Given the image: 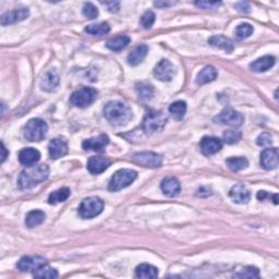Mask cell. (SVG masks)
<instances>
[{"label": "cell", "mask_w": 279, "mask_h": 279, "mask_svg": "<svg viewBox=\"0 0 279 279\" xmlns=\"http://www.w3.org/2000/svg\"><path fill=\"white\" fill-rule=\"evenodd\" d=\"M49 168L46 165L31 166L21 172L18 179V188L20 190H30L47 180Z\"/></svg>", "instance_id": "6da1fadb"}, {"label": "cell", "mask_w": 279, "mask_h": 279, "mask_svg": "<svg viewBox=\"0 0 279 279\" xmlns=\"http://www.w3.org/2000/svg\"><path fill=\"white\" fill-rule=\"evenodd\" d=\"M104 116L112 126H123L132 119V110L125 103L112 101L104 107Z\"/></svg>", "instance_id": "7a4b0ae2"}, {"label": "cell", "mask_w": 279, "mask_h": 279, "mask_svg": "<svg viewBox=\"0 0 279 279\" xmlns=\"http://www.w3.org/2000/svg\"><path fill=\"white\" fill-rule=\"evenodd\" d=\"M138 178V173L132 169H120L113 174L108 184V190L117 192L129 187Z\"/></svg>", "instance_id": "3957f363"}, {"label": "cell", "mask_w": 279, "mask_h": 279, "mask_svg": "<svg viewBox=\"0 0 279 279\" xmlns=\"http://www.w3.org/2000/svg\"><path fill=\"white\" fill-rule=\"evenodd\" d=\"M48 126L43 119L33 118L24 127V138L30 142H37L46 137Z\"/></svg>", "instance_id": "277c9868"}, {"label": "cell", "mask_w": 279, "mask_h": 279, "mask_svg": "<svg viewBox=\"0 0 279 279\" xmlns=\"http://www.w3.org/2000/svg\"><path fill=\"white\" fill-rule=\"evenodd\" d=\"M105 203L97 196H90L84 199L79 208V215L83 219H91L100 215L104 209Z\"/></svg>", "instance_id": "5b68a950"}, {"label": "cell", "mask_w": 279, "mask_h": 279, "mask_svg": "<svg viewBox=\"0 0 279 279\" xmlns=\"http://www.w3.org/2000/svg\"><path fill=\"white\" fill-rule=\"evenodd\" d=\"M167 123V117L163 111H149L143 119L142 128L146 134L162 131Z\"/></svg>", "instance_id": "8992f818"}, {"label": "cell", "mask_w": 279, "mask_h": 279, "mask_svg": "<svg viewBox=\"0 0 279 279\" xmlns=\"http://www.w3.org/2000/svg\"><path fill=\"white\" fill-rule=\"evenodd\" d=\"M98 92L93 87H83L72 93L70 96L71 105L79 108H86L96 101Z\"/></svg>", "instance_id": "52a82bcc"}, {"label": "cell", "mask_w": 279, "mask_h": 279, "mask_svg": "<svg viewBox=\"0 0 279 279\" xmlns=\"http://www.w3.org/2000/svg\"><path fill=\"white\" fill-rule=\"evenodd\" d=\"M214 121L223 126L239 128L244 123V117L240 112L232 109V108H226V109H224L214 118Z\"/></svg>", "instance_id": "ba28073f"}, {"label": "cell", "mask_w": 279, "mask_h": 279, "mask_svg": "<svg viewBox=\"0 0 279 279\" xmlns=\"http://www.w3.org/2000/svg\"><path fill=\"white\" fill-rule=\"evenodd\" d=\"M132 162L142 167L146 168H157L163 164V157L161 155L154 152H141L132 155Z\"/></svg>", "instance_id": "9c48e42d"}, {"label": "cell", "mask_w": 279, "mask_h": 279, "mask_svg": "<svg viewBox=\"0 0 279 279\" xmlns=\"http://www.w3.org/2000/svg\"><path fill=\"white\" fill-rule=\"evenodd\" d=\"M174 74V67L167 59H163L159 61L154 69L155 77H157L159 81L163 82L172 81Z\"/></svg>", "instance_id": "30bf717a"}, {"label": "cell", "mask_w": 279, "mask_h": 279, "mask_svg": "<svg viewBox=\"0 0 279 279\" xmlns=\"http://www.w3.org/2000/svg\"><path fill=\"white\" fill-rule=\"evenodd\" d=\"M68 142L64 138H56L51 140L48 145V152L51 159H59L68 154Z\"/></svg>", "instance_id": "8fae6325"}, {"label": "cell", "mask_w": 279, "mask_h": 279, "mask_svg": "<svg viewBox=\"0 0 279 279\" xmlns=\"http://www.w3.org/2000/svg\"><path fill=\"white\" fill-rule=\"evenodd\" d=\"M30 15V10L25 7L14 9L12 11L6 12L1 15V19H0V23H1L2 27H6V25L14 24L18 22H21L23 20L27 19Z\"/></svg>", "instance_id": "7c38bea8"}, {"label": "cell", "mask_w": 279, "mask_h": 279, "mask_svg": "<svg viewBox=\"0 0 279 279\" xmlns=\"http://www.w3.org/2000/svg\"><path fill=\"white\" fill-rule=\"evenodd\" d=\"M46 263H47L46 258L42 256H23L18 262L17 267L21 272H31L43 267L44 265H46Z\"/></svg>", "instance_id": "4fadbf2b"}, {"label": "cell", "mask_w": 279, "mask_h": 279, "mask_svg": "<svg viewBox=\"0 0 279 279\" xmlns=\"http://www.w3.org/2000/svg\"><path fill=\"white\" fill-rule=\"evenodd\" d=\"M200 148L205 156H210L218 153L223 148V142L218 138L204 137L200 142Z\"/></svg>", "instance_id": "5bb4252c"}, {"label": "cell", "mask_w": 279, "mask_h": 279, "mask_svg": "<svg viewBox=\"0 0 279 279\" xmlns=\"http://www.w3.org/2000/svg\"><path fill=\"white\" fill-rule=\"evenodd\" d=\"M279 157L278 148L270 147L265 148L261 154V166L266 170H274L278 167Z\"/></svg>", "instance_id": "9a60e30c"}, {"label": "cell", "mask_w": 279, "mask_h": 279, "mask_svg": "<svg viewBox=\"0 0 279 279\" xmlns=\"http://www.w3.org/2000/svg\"><path fill=\"white\" fill-rule=\"evenodd\" d=\"M108 143H109V138L106 134H101L98 137H94L87 139L82 143V147L84 151H92V152H102Z\"/></svg>", "instance_id": "2e32d148"}, {"label": "cell", "mask_w": 279, "mask_h": 279, "mask_svg": "<svg viewBox=\"0 0 279 279\" xmlns=\"http://www.w3.org/2000/svg\"><path fill=\"white\" fill-rule=\"evenodd\" d=\"M230 199L237 204H246L251 199V192L244 184H236L229 191Z\"/></svg>", "instance_id": "e0dca14e"}, {"label": "cell", "mask_w": 279, "mask_h": 279, "mask_svg": "<svg viewBox=\"0 0 279 279\" xmlns=\"http://www.w3.org/2000/svg\"><path fill=\"white\" fill-rule=\"evenodd\" d=\"M60 77L56 70H49L44 74L43 79L40 80V89L45 92H55L59 86Z\"/></svg>", "instance_id": "ac0fdd59"}, {"label": "cell", "mask_w": 279, "mask_h": 279, "mask_svg": "<svg viewBox=\"0 0 279 279\" xmlns=\"http://www.w3.org/2000/svg\"><path fill=\"white\" fill-rule=\"evenodd\" d=\"M111 162L109 159L103 156H95L91 157L87 162V170L92 174H100L104 173L105 170L110 166Z\"/></svg>", "instance_id": "d6986e66"}, {"label": "cell", "mask_w": 279, "mask_h": 279, "mask_svg": "<svg viewBox=\"0 0 279 279\" xmlns=\"http://www.w3.org/2000/svg\"><path fill=\"white\" fill-rule=\"evenodd\" d=\"M161 189L165 195L169 196V198H174V196H177L180 193L181 185H180V182L177 178L167 177L162 181Z\"/></svg>", "instance_id": "ffe728a7"}, {"label": "cell", "mask_w": 279, "mask_h": 279, "mask_svg": "<svg viewBox=\"0 0 279 279\" xmlns=\"http://www.w3.org/2000/svg\"><path fill=\"white\" fill-rule=\"evenodd\" d=\"M40 159V153L33 147L23 148L19 153V162L27 167H31Z\"/></svg>", "instance_id": "44dd1931"}, {"label": "cell", "mask_w": 279, "mask_h": 279, "mask_svg": "<svg viewBox=\"0 0 279 279\" xmlns=\"http://www.w3.org/2000/svg\"><path fill=\"white\" fill-rule=\"evenodd\" d=\"M209 44L210 46H213V47H215V48L223 49L228 54L232 53V51H234V49H235L234 43H232L229 38L225 37V36H223V35L211 36V37L209 39Z\"/></svg>", "instance_id": "7402d4cb"}, {"label": "cell", "mask_w": 279, "mask_h": 279, "mask_svg": "<svg viewBox=\"0 0 279 279\" xmlns=\"http://www.w3.org/2000/svg\"><path fill=\"white\" fill-rule=\"evenodd\" d=\"M148 53V47L146 45H140L137 48H134L131 54L128 56V64L131 67H137L143 63Z\"/></svg>", "instance_id": "603a6c76"}, {"label": "cell", "mask_w": 279, "mask_h": 279, "mask_svg": "<svg viewBox=\"0 0 279 279\" xmlns=\"http://www.w3.org/2000/svg\"><path fill=\"white\" fill-rule=\"evenodd\" d=\"M217 75H218V72L213 66H206L196 75V84L204 85L206 83H209V82H213L216 79Z\"/></svg>", "instance_id": "cb8c5ba5"}, {"label": "cell", "mask_w": 279, "mask_h": 279, "mask_svg": "<svg viewBox=\"0 0 279 279\" xmlns=\"http://www.w3.org/2000/svg\"><path fill=\"white\" fill-rule=\"evenodd\" d=\"M275 57L274 56H264L258 58L250 65V68L254 72H265L270 70L275 65Z\"/></svg>", "instance_id": "d4e9b609"}, {"label": "cell", "mask_w": 279, "mask_h": 279, "mask_svg": "<svg viewBox=\"0 0 279 279\" xmlns=\"http://www.w3.org/2000/svg\"><path fill=\"white\" fill-rule=\"evenodd\" d=\"M130 42L131 38L129 37L128 35H119L116 36V37L110 38L109 40H107L106 47L112 51H120L125 49L127 46L130 44Z\"/></svg>", "instance_id": "484cf974"}, {"label": "cell", "mask_w": 279, "mask_h": 279, "mask_svg": "<svg viewBox=\"0 0 279 279\" xmlns=\"http://www.w3.org/2000/svg\"><path fill=\"white\" fill-rule=\"evenodd\" d=\"M46 218V214L43 210H31L30 213H28L27 217H25V225H27L29 228H34V227H37L43 223Z\"/></svg>", "instance_id": "4316f807"}, {"label": "cell", "mask_w": 279, "mask_h": 279, "mask_svg": "<svg viewBox=\"0 0 279 279\" xmlns=\"http://www.w3.org/2000/svg\"><path fill=\"white\" fill-rule=\"evenodd\" d=\"M158 276V270L153 265L141 264L136 268V277L143 279H152Z\"/></svg>", "instance_id": "83f0119b"}, {"label": "cell", "mask_w": 279, "mask_h": 279, "mask_svg": "<svg viewBox=\"0 0 279 279\" xmlns=\"http://www.w3.org/2000/svg\"><path fill=\"white\" fill-rule=\"evenodd\" d=\"M71 194V191L69 188H61L51 192L48 196V203L49 204H58L61 202H65L69 199Z\"/></svg>", "instance_id": "f1b7e54d"}, {"label": "cell", "mask_w": 279, "mask_h": 279, "mask_svg": "<svg viewBox=\"0 0 279 279\" xmlns=\"http://www.w3.org/2000/svg\"><path fill=\"white\" fill-rule=\"evenodd\" d=\"M85 32L91 35L103 36L110 32V25L107 22H101L96 24H90L85 28Z\"/></svg>", "instance_id": "f546056e"}, {"label": "cell", "mask_w": 279, "mask_h": 279, "mask_svg": "<svg viewBox=\"0 0 279 279\" xmlns=\"http://www.w3.org/2000/svg\"><path fill=\"white\" fill-rule=\"evenodd\" d=\"M169 112L177 120L183 119L185 112H187V103L183 101H177L169 106Z\"/></svg>", "instance_id": "4dcf8cb0"}, {"label": "cell", "mask_w": 279, "mask_h": 279, "mask_svg": "<svg viewBox=\"0 0 279 279\" xmlns=\"http://www.w3.org/2000/svg\"><path fill=\"white\" fill-rule=\"evenodd\" d=\"M226 165L232 172H240L249 166V162L244 157H230L226 161Z\"/></svg>", "instance_id": "1f68e13d"}, {"label": "cell", "mask_w": 279, "mask_h": 279, "mask_svg": "<svg viewBox=\"0 0 279 279\" xmlns=\"http://www.w3.org/2000/svg\"><path fill=\"white\" fill-rule=\"evenodd\" d=\"M33 276L35 278H48V279H54L58 277V272L55 268L49 267L44 265L43 267L38 268V270L34 271Z\"/></svg>", "instance_id": "d6a6232c"}, {"label": "cell", "mask_w": 279, "mask_h": 279, "mask_svg": "<svg viewBox=\"0 0 279 279\" xmlns=\"http://www.w3.org/2000/svg\"><path fill=\"white\" fill-rule=\"evenodd\" d=\"M137 92H138V95L139 97L141 98V100H151L153 94H154V89L151 84H147V83H141L137 84Z\"/></svg>", "instance_id": "836d02e7"}, {"label": "cell", "mask_w": 279, "mask_h": 279, "mask_svg": "<svg viewBox=\"0 0 279 279\" xmlns=\"http://www.w3.org/2000/svg\"><path fill=\"white\" fill-rule=\"evenodd\" d=\"M253 31H254V29H253V27L251 24L249 23H242L240 25H238L236 31H235V34H236V37L238 39H245L249 37V36L252 35L253 33Z\"/></svg>", "instance_id": "e575fe53"}, {"label": "cell", "mask_w": 279, "mask_h": 279, "mask_svg": "<svg viewBox=\"0 0 279 279\" xmlns=\"http://www.w3.org/2000/svg\"><path fill=\"white\" fill-rule=\"evenodd\" d=\"M224 141L227 144H236L241 140L242 134L240 131H236V130H228L224 133Z\"/></svg>", "instance_id": "d590c367"}, {"label": "cell", "mask_w": 279, "mask_h": 279, "mask_svg": "<svg viewBox=\"0 0 279 279\" xmlns=\"http://www.w3.org/2000/svg\"><path fill=\"white\" fill-rule=\"evenodd\" d=\"M258 276H260L258 270L253 266H247L235 275L238 278H258Z\"/></svg>", "instance_id": "8d00e7d4"}, {"label": "cell", "mask_w": 279, "mask_h": 279, "mask_svg": "<svg viewBox=\"0 0 279 279\" xmlns=\"http://www.w3.org/2000/svg\"><path fill=\"white\" fill-rule=\"evenodd\" d=\"M82 12H83L84 17L91 20L96 19L98 17V9L91 2H87L84 4L83 9H82Z\"/></svg>", "instance_id": "74e56055"}, {"label": "cell", "mask_w": 279, "mask_h": 279, "mask_svg": "<svg viewBox=\"0 0 279 279\" xmlns=\"http://www.w3.org/2000/svg\"><path fill=\"white\" fill-rule=\"evenodd\" d=\"M155 22V13L153 11H146L141 18V25L144 29H151Z\"/></svg>", "instance_id": "f35d334b"}, {"label": "cell", "mask_w": 279, "mask_h": 279, "mask_svg": "<svg viewBox=\"0 0 279 279\" xmlns=\"http://www.w3.org/2000/svg\"><path fill=\"white\" fill-rule=\"evenodd\" d=\"M256 143H257V145H260V146H263V147H268V146H271L272 145V137L270 136L268 133H262L260 137L257 138L256 140Z\"/></svg>", "instance_id": "ab89813d"}, {"label": "cell", "mask_w": 279, "mask_h": 279, "mask_svg": "<svg viewBox=\"0 0 279 279\" xmlns=\"http://www.w3.org/2000/svg\"><path fill=\"white\" fill-rule=\"evenodd\" d=\"M196 7H199L201 9L208 10V9H215L217 7H219L221 2L219 1H196L194 2Z\"/></svg>", "instance_id": "60d3db41"}, {"label": "cell", "mask_w": 279, "mask_h": 279, "mask_svg": "<svg viewBox=\"0 0 279 279\" xmlns=\"http://www.w3.org/2000/svg\"><path fill=\"white\" fill-rule=\"evenodd\" d=\"M236 7L238 8V10L241 12H244V13H247L250 11V4L247 3V2H244V1H242V2H238L236 4Z\"/></svg>", "instance_id": "b9f144b4"}, {"label": "cell", "mask_w": 279, "mask_h": 279, "mask_svg": "<svg viewBox=\"0 0 279 279\" xmlns=\"http://www.w3.org/2000/svg\"><path fill=\"white\" fill-rule=\"evenodd\" d=\"M256 198L258 201H264L267 198H272V195L268 194L266 191H258L257 194H256Z\"/></svg>", "instance_id": "7bdbcfd3"}, {"label": "cell", "mask_w": 279, "mask_h": 279, "mask_svg": "<svg viewBox=\"0 0 279 279\" xmlns=\"http://www.w3.org/2000/svg\"><path fill=\"white\" fill-rule=\"evenodd\" d=\"M105 4L108 7V10H109L110 12H117L119 10V2H107Z\"/></svg>", "instance_id": "ee69618b"}, {"label": "cell", "mask_w": 279, "mask_h": 279, "mask_svg": "<svg viewBox=\"0 0 279 279\" xmlns=\"http://www.w3.org/2000/svg\"><path fill=\"white\" fill-rule=\"evenodd\" d=\"M1 163H3L4 161H6V158H7V155H8V152H7V148L6 146H4V144L1 143Z\"/></svg>", "instance_id": "f6af8a7d"}, {"label": "cell", "mask_w": 279, "mask_h": 279, "mask_svg": "<svg viewBox=\"0 0 279 279\" xmlns=\"http://www.w3.org/2000/svg\"><path fill=\"white\" fill-rule=\"evenodd\" d=\"M175 2H159V1H156V2H154V4L156 7H169V6H173V4H174Z\"/></svg>", "instance_id": "bcb514c9"}, {"label": "cell", "mask_w": 279, "mask_h": 279, "mask_svg": "<svg viewBox=\"0 0 279 279\" xmlns=\"http://www.w3.org/2000/svg\"><path fill=\"white\" fill-rule=\"evenodd\" d=\"M273 201H274V203H275L276 205L278 204V195H277V194H274V195H273Z\"/></svg>", "instance_id": "7dc6e473"}]
</instances>
